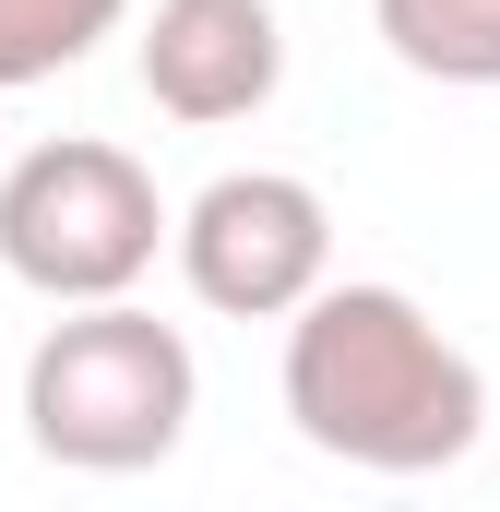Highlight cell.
<instances>
[{
  "label": "cell",
  "mask_w": 500,
  "mask_h": 512,
  "mask_svg": "<svg viewBox=\"0 0 500 512\" xmlns=\"http://www.w3.org/2000/svg\"><path fill=\"white\" fill-rule=\"evenodd\" d=\"M203 417V358L179 322L131 298H72L24 346V441L72 477H143L191 441Z\"/></svg>",
  "instance_id": "7a4b0ae2"
},
{
  "label": "cell",
  "mask_w": 500,
  "mask_h": 512,
  "mask_svg": "<svg viewBox=\"0 0 500 512\" xmlns=\"http://www.w3.org/2000/svg\"><path fill=\"white\" fill-rule=\"evenodd\" d=\"M286 84V24L274 0H155L143 12V96L191 131H227L274 108Z\"/></svg>",
  "instance_id": "5b68a950"
},
{
  "label": "cell",
  "mask_w": 500,
  "mask_h": 512,
  "mask_svg": "<svg viewBox=\"0 0 500 512\" xmlns=\"http://www.w3.org/2000/svg\"><path fill=\"white\" fill-rule=\"evenodd\" d=\"M370 24L417 84H453V96L500 84V0H370Z\"/></svg>",
  "instance_id": "8992f818"
},
{
  "label": "cell",
  "mask_w": 500,
  "mask_h": 512,
  "mask_svg": "<svg viewBox=\"0 0 500 512\" xmlns=\"http://www.w3.org/2000/svg\"><path fill=\"white\" fill-rule=\"evenodd\" d=\"M179 274L227 322H286L334 286V203L298 167H227L179 203Z\"/></svg>",
  "instance_id": "277c9868"
},
{
  "label": "cell",
  "mask_w": 500,
  "mask_h": 512,
  "mask_svg": "<svg viewBox=\"0 0 500 512\" xmlns=\"http://www.w3.org/2000/svg\"><path fill=\"white\" fill-rule=\"evenodd\" d=\"M120 12L131 0H0V96L84 72V60L120 36Z\"/></svg>",
  "instance_id": "52a82bcc"
},
{
  "label": "cell",
  "mask_w": 500,
  "mask_h": 512,
  "mask_svg": "<svg viewBox=\"0 0 500 512\" xmlns=\"http://www.w3.org/2000/svg\"><path fill=\"white\" fill-rule=\"evenodd\" d=\"M155 251H179V215L155 191V167L96 143V131H60V143H24L0 167V274L36 286L48 310L72 298H131Z\"/></svg>",
  "instance_id": "3957f363"
},
{
  "label": "cell",
  "mask_w": 500,
  "mask_h": 512,
  "mask_svg": "<svg viewBox=\"0 0 500 512\" xmlns=\"http://www.w3.org/2000/svg\"><path fill=\"white\" fill-rule=\"evenodd\" d=\"M286 417L310 453L358 477H441L489 441V370L405 298V286H322L286 310Z\"/></svg>",
  "instance_id": "6da1fadb"
}]
</instances>
